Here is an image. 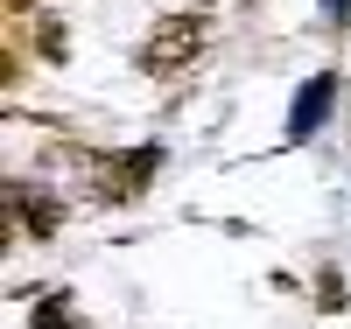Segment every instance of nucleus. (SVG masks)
Returning a JSON list of instances; mask_svg holds the SVG:
<instances>
[{"mask_svg": "<svg viewBox=\"0 0 351 329\" xmlns=\"http://www.w3.org/2000/svg\"><path fill=\"white\" fill-rule=\"evenodd\" d=\"M330 105H337V77H330V70H316L302 92H295V105H288V140H309V133L330 119Z\"/></svg>", "mask_w": 351, "mask_h": 329, "instance_id": "4", "label": "nucleus"}, {"mask_svg": "<svg viewBox=\"0 0 351 329\" xmlns=\"http://www.w3.org/2000/svg\"><path fill=\"white\" fill-rule=\"evenodd\" d=\"M36 42H43V56H64V21H36Z\"/></svg>", "mask_w": 351, "mask_h": 329, "instance_id": "6", "label": "nucleus"}, {"mask_svg": "<svg viewBox=\"0 0 351 329\" xmlns=\"http://www.w3.org/2000/svg\"><path fill=\"white\" fill-rule=\"evenodd\" d=\"M56 224H64V203H56L49 189H21V183H8V231L56 238Z\"/></svg>", "mask_w": 351, "mask_h": 329, "instance_id": "3", "label": "nucleus"}, {"mask_svg": "<svg viewBox=\"0 0 351 329\" xmlns=\"http://www.w3.org/2000/svg\"><path fill=\"white\" fill-rule=\"evenodd\" d=\"M197 49H204V14H162L148 28V42H141V70L148 77H176V70L197 64Z\"/></svg>", "mask_w": 351, "mask_h": 329, "instance_id": "2", "label": "nucleus"}, {"mask_svg": "<svg viewBox=\"0 0 351 329\" xmlns=\"http://www.w3.org/2000/svg\"><path fill=\"white\" fill-rule=\"evenodd\" d=\"M84 168V183H92V203H134L141 189L155 183V168H162V147H84L77 155Z\"/></svg>", "mask_w": 351, "mask_h": 329, "instance_id": "1", "label": "nucleus"}, {"mask_svg": "<svg viewBox=\"0 0 351 329\" xmlns=\"http://www.w3.org/2000/svg\"><path fill=\"white\" fill-rule=\"evenodd\" d=\"M324 8H330V14H337V21H344V14H351V0H324Z\"/></svg>", "mask_w": 351, "mask_h": 329, "instance_id": "8", "label": "nucleus"}, {"mask_svg": "<svg viewBox=\"0 0 351 329\" xmlns=\"http://www.w3.org/2000/svg\"><path fill=\"white\" fill-rule=\"evenodd\" d=\"M316 294H324V308H330V315L344 308V280H337V274H324V280H316Z\"/></svg>", "mask_w": 351, "mask_h": 329, "instance_id": "7", "label": "nucleus"}, {"mask_svg": "<svg viewBox=\"0 0 351 329\" xmlns=\"http://www.w3.org/2000/svg\"><path fill=\"white\" fill-rule=\"evenodd\" d=\"M28 329H99L92 315H84L71 294H43L36 308H28Z\"/></svg>", "mask_w": 351, "mask_h": 329, "instance_id": "5", "label": "nucleus"}]
</instances>
